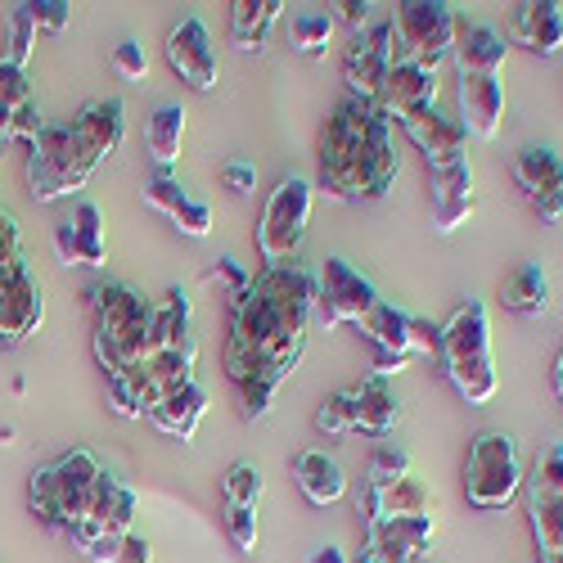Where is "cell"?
Instances as JSON below:
<instances>
[{"mask_svg": "<svg viewBox=\"0 0 563 563\" xmlns=\"http://www.w3.org/2000/svg\"><path fill=\"white\" fill-rule=\"evenodd\" d=\"M316 324V271L302 262H279L253 275V285L230 298V334L221 365L244 393V415L266 419L275 393L298 369Z\"/></svg>", "mask_w": 563, "mask_h": 563, "instance_id": "obj_1", "label": "cell"}, {"mask_svg": "<svg viewBox=\"0 0 563 563\" xmlns=\"http://www.w3.org/2000/svg\"><path fill=\"white\" fill-rule=\"evenodd\" d=\"M393 118L379 104L339 100L320 131V185L343 203H379L397 180Z\"/></svg>", "mask_w": 563, "mask_h": 563, "instance_id": "obj_2", "label": "cell"}, {"mask_svg": "<svg viewBox=\"0 0 563 563\" xmlns=\"http://www.w3.org/2000/svg\"><path fill=\"white\" fill-rule=\"evenodd\" d=\"M86 302H90V320H96V356L104 374H122L145 361L154 320H158L154 298H145L126 279H104V285L86 294Z\"/></svg>", "mask_w": 563, "mask_h": 563, "instance_id": "obj_3", "label": "cell"}, {"mask_svg": "<svg viewBox=\"0 0 563 563\" xmlns=\"http://www.w3.org/2000/svg\"><path fill=\"white\" fill-rule=\"evenodd\" d=\"M438 361H442V374L451 379V388L468 406H487L496 397L500 379H496V361H492V316L478 298L460 302L451 311V320L442 324Z\"/></svg>", "mask_w": 563, "mask_h": 563, "instance_id": "obj_4", "label": "cell"}, {"mask_svg": "<svg viewBox=\"0 0 563 563\" xmlns=\"http://www.w3.org/2000/svg\"><path fill=\"white\" fill-rule=\"evenodd\" d=\"M100 474H104V464L86 446H73V451H64L59 460H51L27 478V505H32V514L41 523L73 532L86 519L90 496H96V487H100Z\"/></svg>", "mask_w": 563, "mask_h": 563, "instance_id": "obj_5", "label": "cell"}, {"mask_svg": "<svg viewBox=\"0 0 563 563\" xmlns=\"http://www.w3.org/2000/svg\"><path fill=\"white\" fill-rule=\"evenodd\" d=\"M195 365H199V339L172 352H158L122 374H109V406L122 419H150L154 406H163L185 384H195Z\"/></svg>", "mask_w": 563, "mask_h": 563, "instance_id": "obj_6", "label": "cell"}, {"mask_svg": "<svg viewBox=\"0 0 563 563\" xmlns=\"http://www.w3.org/2000/svg\"><path fill=\"white\" fill-rule=\"evenodd\" d=\"M523 496V460H519V442L500 429H483L468 442L464 455V500L468 509L483 514H500Z\"/></svg>", "mask_w": 563, "mask_h": 563, "instance_id": "obj_7", "label": "cell"}, {"mask_svg": "<svg viewBox=\"0 0 563 563\" xmlns=\"http://www.w3.org/2000/svg\"><path fill=\"white\" fill-rule=\"evenodd\" d=\"M96 167L100 163L81 150V140L73 135L68 122H45V131L27 145V190L41 203L73 199L90 185Z\"/></svg>", "mask_w": 563, "mask_h": 563, "instance_id": "obj_8", "label": "cell"}, {"mask_svg": "<svg viewBox=\"0 0 563 563\" xmlns=\"http://www.w3.org/2000/svg\"><path fill=\"white\" fill-rule=\"evenodd\" d=\"M388 32H393V64L438 73L455 51L460 19L442 0H401L388 14Z\"/></svg>", "mask_w": 563, "mask_h": 563, "instance_id": "obj_9", "label": "cell"}, {"mask_svg": "<svg viewBox=\"0 0 563 563\" xmlns=\"http://www.w3.org/2000/svg\"><path fill=\"white\" fill-rule=\"evenodd\" d=\"M528 523L537 541V559L563 550V442H541L532 468L523 474Z\"/></svg>", "mask_w": 563, "mask_h": 563, "instance_id": "obj_10", "label": "cell"}, {"mask_svg": "<svg viewBox=\"0 0 563 563\" xmlns=\"http://www.w3.org/2000/svg\"><path fill=\"white\" fill-rule=\"evenodd\" d=\"M311 203H316V190L302 176L279 180L271 190V199L262 208V221H257V253H262L266 266H279V262H289L298 253L307 221H311Z\"/></svg>", "mask_w": 563, "mask_h": 563, "instance_id": "obj_11", "label": "cell"}, {"mask_svg": "<svg viewBox=\"0 0 563 563\" xmlns=\"http://www.w3.org/2000/svg\"><path fill=\"white\" fill-rule=\"evenodd\" d=\"M379 302H384L379 289L352 262L324 257V266L316 271V324H324V330H339V324H356L361 330Z\"/></svg>", "mask_w": 563, "mask_h": 563, "instance_id": "obj_12", "label": "cell"}, {"mask_svg": "<svg viewBox=\"0 0 563 563\" xmlns=\"http://www.w3.org/2000/svg\"><path fill=\"white\" fill-rule=\"evenodd\" d=\"M393 68V32H388V14L374 19L369 27L352 32L347 41V55H343V81H347V96L374 104L384 90V77Z\"/></svg>", "mask_w": 563, "mask_h": 563, "instance_id": "obj_13", "label": "cell"}, {"mask_svg": "<svg viewBox=\"0 0 563 563\" xmlns=\"http://www.w3.org/2000/svg\"><path fill=\"white\" fill-rule=\"evenodd\" d=\"M433 537L438 519H384L365 528V541L347 563H419L429 559Z\"/></svg>", "mask_w": 563, "mask_h": 563, "instance_id": "obj_14", "label": "cell"}, {"mask_svg": "<svg viewBox=\"0 0 563 563\" xmlns=\"http://www.w3.org/2000/svg\"><path fill=\"white\" fill-rule=\"evenodd\" d=\"M45 320V298H41V279L32 266L19 257L14 266L0 271V343H23L41 330Z\"/></svg>", "mask_w": 563, "mask_h": 563, "instance_id": "obj_15", "label": "cell"}, {"mask_svg": "<svg viewBox=\"0 0 563 563\" xmlns=\"http://www.w3.org/2000/svg\"><path fill=\"white\" fill-rule=\"evenodd\" d=\"M135 492L118 478V474H100V487H96V496H90V509H86V519L68 532L73 537V545L77 550H90L96 541H104V537H126L131 532V523H135Z\"/></svg>", "mask_w": 563, "mask_h": 563, "instance_id": "obj_16", "label": "cell"}, {"mask_svg": "<svg viewBox=\"0 0 563 563\" xmlns=\"http://www.w3.org/2000/svg\"><path fill=\"white\" fill-rule=\"evenodd\" d=\"M397 126L410 135V145L424 154L429 172H446V167L468 163V131L460 126V118L442 113L438 104H433V109H419V113H410V118H401Z\"/></svg>", "mask_w": 563, "mask_h": 563, "instance_id": "obj_17", "label": "cell"}, {"mask_svg": "<svg viewBox=\"0 0 563 563\" xmlns=\"http://www.w3.org/2000/svg\"><path fill=\"white\" fill-rule=\"evenodd\" d=\"M167 64H172V73H176L185 86L217 90L221 64H217V51H212L208 23H203L199 14H185V19L167 32Z\"/></svg>", "mask_w": 563, "mask_h": 563, "instance_id": "obj_18", "label": "cell"}, {"mask_svg": "<svg viewBox=\"0 0 563 563\" xmlns=\"http://www.w3.org/2000/svg\"><path fill=\"white\" fill-rule=\"evenodd\" d=\"M514 180L541 221H563V158L550 145H528L514 154Z\"/></svg>", "mask_w": 563, "mask_h": 563, "instance_id": "obj_19", "label": "cell"}, {"mask_svg": "<svg viewBox=\"0 0 563 563\" xmlns=\"http://www.w3.org/2000/svg\"><path fill=\"white\" fill-rule=\"evenodd\" d=\"M55 253H59L64 266H109L104 217L90 199H81L73 208V217L55 225Z\"/></svg>", "mask_w": 563, "mask_h": 563, "instance_id": "obj_20", "label": "cell"}, {"mask_svg": "<svg viewBox=\"0 0 563 563\" xmlns=\"http://www.w3.org/2000/svg\"><path fill=\"white\" fill-rule=\"evenodd\" d=\"M361 514H365V528L369 523H384V519H433L438 514V496L429 492V483L419 474L397 478L393 487H365L361 492Z\"/></svg>", "mask_w": 563, "mask_h": 563, "instance_id": "obj_21", "label": "cell"}, {"mask_svg": "<svg viewBox=\"0 0 563 563\" xmlns=\"http://www.w3.org/2000/svg\"><path fill=\"white\" fill-rule=\"evenodd\" d=\"M505 41L523 45V51L550 59L559 55L563 45V5L554 0H523V5H514L509 19H505Z\"/></svg>", "mask_w": 563, "mask_h": 563, "instance_id": "obj_22", "label": "cell"}, {"mask_svg": "<svg viewBox=\"0 0 563 563\" xmlns=\"http://www.w3.org/2000/svg\"><path fill=\"white\" fill-rule=\"evenodd\" d=\"M68 126L81 140V150L96 163H104L122 150V140H126V104L122 100H90V104L77 109V118Z\"/></svg>", "mask_w": 563, "mask_h": 563, "instance_id": "obj_23", "label": "cell"}, {"mask_svg": "<svg viewBox=\"0 0 563 563\" xmlns=\"http://www.w3.org/2000/svg\"><path fill=\"white\" fill-rule=\"evenodd\" d=\"M460 126L474 140H496L505 122V86L500 77H460Z\"/></svg>", "mask_w": 563, "mask_h": 563, "instance_id": "obj_24", "label": "cell"}, {"mask_svg": "<svg viewBox=\"0 0 563 563\" xmlns=\"http://www.w3.org/2000/svg\"><path fill=\"white\" fill-rule=\"evenodd\" d=\"M374 104H379L393 122H401V118H410L419 109H433L438 104V73H424L415 64H393Z\"/></svg>", "mask_w": 563, "mask_h": 563, "instance_id": "obj_25", "label": "cell"}, {"mask_svg": "<svg viewBox=\"0 0 563 563\" xmlns=\"http://www.w3.org/2000/svg\"><path fill=\"white\" fill-rule=\"evenodd\" d=\"M294 483L298 492L307 496V505L324 509V505H339L347 496V474H343V464L330 455V451H320V446H307L294 455Z\"/></svg>", "mask_w": 563, "mask_h": 563, "instance_id": "obj_26", "label": "cell"}, {"mask_svg": "<svg viewBox=\"0 0 563 563\" xmlns=\"http://www.w3.org/2000/svg\"><path fill=\"white\" fill-rule=\"evenodd\" d=\"M505 55H509L505 32H496V27H487V23H468V27H460L455 51H451L460 77H500Z\"/></svg>", "mask_w": 563, "mask_h": 563, "instance_id": "obj_27", "label": "cell"}, {"mask_svg": "<svg viewBox=\"0 0 563 563\" xmlns=\"http://www.w3.org/2000/svg\"><path fill=\"white\" fill-rule=\"evenodd\" d=\"M429 176H433V230L451 234L474 217V203H478L474 199V167L460 163V167L429 172Z\"/></svg>", "mask_w": 563, "mask_h": 563, "instance_id": "obj_28", "label": "cell"}, {"mask_svg": "<svg viewBox=\"0 0 563 563\" xmlns=\"http://www.w3.org/2000/svg\"><path fill=\"white\" fill-rule=\"evenodd\" d=\"M203 415H208V388L195 379V384H185L180 393H172L163 406L150 410V424L176 442H195L199 424H203Z\"/></svg>", "mask_w": 563, "mask_h": 563, "instance_id": "obj_29", "label": "cell"}, {"mask_svg": "<svg viewBox=\"0 0 563 563\" xmlns=\"http://www.w3.org/2000/svg\"><path fill=\"white\" fill-rule=\"evenodd\" d=\"M352 401H356V433L361 438H393V429L401 424V401L397 393L388 388V379H369L352 388Z\"/></svg>", "mask_w": 563, "mask_h": 563, "instance_id": "obj_30", "label": "cell"}, {"mask_svg": "<svg viewBox=\"0 0 563 563\" xmlns=\"http://www.w3.org/2000/svg\"><path fill=\"white\" fill-rule=\"evenodd\" d=\"M500 302L505 311L523 316V320H537L550 311V275L541 262H519L505 279H500Z\"/></svg>", "mask_w": 563, "mask_h": 563, "instance_id": "obj_31", "label": "cell"}, {"mask_svg": "<svg viewBox=\"0 0 563 563\" xmlns=\"http://www.w3.org/2000/svg\"><path fill=\"white\" fill-rule=\"evenodd\" d=\"M279 14H285L279 0H234L230 5V41L240 45V51H249V55H262L275 23H279Z\"/></svg>", "mask_w": 563, "mask_h": 563, "instance_id": "obj_32", "label": "cell"}, {"mask_svg": "<svg viewBox=\"0 0 563 563\" xmlns=\"http://www.w3.org/2000/svg\"><path fill=\"white\" fill-rule=\"evenodd\" d=\"M185 113L180 104H158L150 113V131H145V145H150V158L158 172H172L176 158H180V145H185Z\"/></svg>", "mask_w": 563, "mask_h": 563, "instance_id": "obj_33", "label": "cell"}, {"mask_svg": "<svg viewBox=\"0 0 563 563\" xmlns=\"http://www.w3.org/2000/svg\"><path fill=\"white\" fill-rule=\"evenodd\" d=\"M330 36H334V14L330 10H302L294 19V51L298 55H324L330 51Z\"/></svg>", "mask_w": 563, "mask_h": 563, "instance_id": "obj_34", "label": "cell"}, {"mask_svg": "<svg viewBox=\"0 0 563 563\" xmlns=\"http://www.w3.org/2000/svg\"><path fill=\"white\" fill-rule=\"evenodd\" d=\"M262 492H266V478H262V468L253 460H240V464L225 468V478H221V500L225 505H253L257 509Z\"/></svg>", "mask_w": 563, "mask_h": 563, "instance_id": "obj_35", "label": "cell"}, {"mask_svg": "<svg viewBox=\"0 0 563 563\" xmlns=\"http://www.w3.org/2000/svg\"><path fill=\"white\" fill-rule=\"evenodd\" d=\"M90 563H154V545L145 541V537H135V532H126V537H104V541H96L90 550H81Z\"/></svg>", "mask_w": 563, "mask_h": 563, "instance_id": "obj_36", "label": "cell"}, {"mask_svg": "<svg viewBox=\"0 0 563 563\" xmlns=\"http://www.w3.org/2000/svg\"><path fill=\"white\" fill-rule=\"evenodd\" d=\"M316 429H320L324 438H347V433H356V401H352V388H343V393H334V397L320 401Z\"/></svg>", "mask_w": 563, "mask_h": 563, "instance_id": "obj_37", "label": "cell"}, {"mask_svg": "<svg viewBox=\"0 0 563 563\" xmlns=\"http://www.w3.org/2000/svg\"><path fill=\"white\" fill-rule=\"evenodd\" d=\"M406 474H415L410 468V455L401 451V446H379L374 451V460H369V468H365V487H393L397 478H406Z\"/></svg>", "mask_w": 563, "mask_h": 563, "instance_id": "obj_38", "label": "cell"}, {"mask_svg": "<svg viewBox=\"0 0 563 563\" xmlns=\"http://www.w3.org/2000/svg\"><path fill=\"white\" fill-rule=\"evenodd\" d=\"M185 199H190V195H185V185H180L172 172H154V176L145 180V203H150V208H158L167 221L176 217V208H180Z\"/></svg>", "mask_w": 563, "mask_h": 563, "instance_id": "obj_39", "label": "cell"}, {"mask_svg": "<svg viewBox=\"0 0 563 563\" xmlns=\"http://www.w3.org/2000/svg\"><path fill=\"white\" fill-rule=\"evenodd\" d=\"M32 51H36V19H32V5H14V14H10V64L27 68Z\"/></svg>", "mask_w": 563, "mask_h": 563, "instance_id": "obj_40", "label": "cell"}, {"mask_svg": "<svg viewBox=\"0 0 563 563\" xmlns=\"http://www.w3.org/2000/svg\"><path fill=\"white\" fill-rule=\"evenodd\" d=\"M225 532L234 541V550L253 554L257 541H262V528H257V509L253 505H225Z\"/></svg>", "mask_w": 563, "mask_h": 563, "instance_id": "obj_41", "label": "cell"}, {"mask_svg": "<svg viewBox=\"0 0 563 563\" xmlns=\"http://www.w3.org/2000/svg\"><path fill=\"white\" fill-rule=\"evenodd\" d=\"M23 104H32V81H27V68L0 59V109L5 113H19Z\"/></svg>", "mask_w": 563, "mask_h": 563, "instance_id": "obj_42", "label": "cell"}, {"mask_svg": "<svg viewBox=\"0 0 563 563\" xmlns=\"http://www.w3.org/2000/svg\"><path fill=\"white\" fill-rule=\"evenodd\" d=\"M113 73L122 81H145L150 77V55H145V45H140L135 36L118 41V51H113Z\"/></svg>", "mask_w": 563, "mask_h": 563, "instance_id": "obj_43", "label": "cell"}, {"mask_svg": "<svg viewBox=\"0 0 563 563\" xmlns=\"http://www.w3.org/2000/svg\"><path fill=\"white\" fill-rule=\"evenodd\" d=\"M172 225H176L180 234H190V240H208V234H212V208H208L203 199H185V203L176 208Z\"/></svg>", "mask_w": 563, "mask_h": 563, "instance_id": "obj_44", "label": "cell"}, {"mask_svg": "<svg viewBox=\"0 0 563 563\" xmlns=\"http://www.w3.org/2000/svg\"><path fill=\"white\" fill-rule=\"evenodd\" d=\"M23 257V234H19V217L0 203V271L14 266Z\"/></svg>", "mask_w": 563, "mask_h": 563, "instance_id": "obj_45", "label": "cell"}, {"mask_svg": "<svg viewBox=\"0 0 563 563\" xmlns=\"http://www.w3.org/2000/svg\"><path fill=\"white\" fill-rule=\"evenodd\" d=\"M32 19H36V32H64L73 23V5H64V0H41V5H32Z\"/></svg>", "mask_w": 563, "mask_h": 563, "instance_id": "obj_46", "label": "cell"}, {"mask_svg": "<svg viewBox=\"0 0 563 563\" xmlns=\"http://www.w3.org/2000/svg\"><path fill=\"white\" fill-rule=\"evenodd\" d=\"M221 185H225L230 195H253L257 190V167L244 163V158H234V163L221 167Z\"/></svg>", "mask_w": 563, "mask_h": 563, "instance_id": "obj_47", "label": "cell"}, {"mask_svg": "<svg viewBox=\"0 0 563 563\" xmlns=\"http://www.w3.org/2000/svg\"><path fill=\"white\" fill-rule=\"evenodd\" d=\"M334 10H339L334 19H343L352 32H361V27L374 23V5H369V0H343V5H334Z\"/></svg>", "mask_w": 563, "mask_h": 563, "instance_id": "obj_48", "label": "cell"}, {"mask_svg": "<svg viewBox=\"0 0 563 563\" xmlns=\"http://www.w3.org/2000/svg\"><path fill=\"white\" fill-rule=\"evenodd\" d=\"M217 271H221V279L230 285V298H240V294L253 285V275H249L240 262H234V257H221V262H217Z\"/></svg>", "mask_w": 563, "mask_h": 563, "instance_id": "obj_49", "label": "cell"}, {"mask_svg": "<svg viewBox=\"0 0 563 563\" xmlns=\"http://www.w3.org/2000/svg\"><path fill=\"white\" fill-rule=\"evenodd\" d=\"M410 365V356H393V352H374V379H393Z\"/></svg>", "mask_w": 563, "mask_h": 563, "instance_id": "obj_50", "label": "cell"}, {"mask_svg": "<svg viewBox=\"0 0 563 563\" xmlns=\"http://www.w3.org/2000/svg\"><path fill=\"white\" fill-rule=\"evenodd\" d=\"M307 563H347V554H343L339 545H320V550H311Z\"/></svg>", "mask_w": 563, "mask_h": 563, "instance_id": "obj_51", "label": "cell"}, {"mask_svg": "<svg viewBox=\"0 0 563 563\" xmlns=\"http://www.w3.org/2000/svg\"><path fill=\"white\" fill-rule=\"evenodd\" d=\"M10 140H14V135H10V113H5V109H0V150H5V145H10Z\"/></svg>", "mask_w": 563, "mask_h": 563, "instance_id": "obj_52", "label": "cell"}, {"mask_svg": "<svg viewBox=\"0 0 563 563\" xmlns=\"http://www.w3.org/2000/svg\"><path fill=\"white\" fill-rule=\"evenodd\" d=\"M554 397L563 401V352H559V361H554Z\"/></svg>", "mask_w": 563, "mask_h": 563, "instance_id": "obj_53", "label": "cell"}, {"mask_svg": "<svg viewBox=\"0 0 563 563\" xmlns=\"http://www.w3.org/2000/svg\"><path fill=\"white\" fill-rule=\"evenodd\" d=\"M541 563H563V550H559V554H545Z\"/></svg>", "mask_w": 563, "mask_h": 563, "instance_id": "obj_54", "label": "cell"}, {"mask_svg": "<svg viewBox=\"0 0 563 563\" xmlns=\"http://www.w3.org/2000/svg\"><path fill=\"white\" fill-rule=\"evenodd\" d=\"M419 563H429V559H419Z\"/></svg>", "mask_w": 563, "mask_h": 563, "instance_id": "obj_55", "label": "cell"}]
</instances>
